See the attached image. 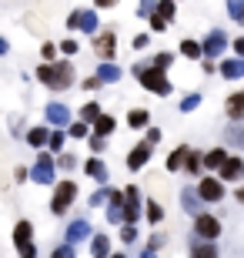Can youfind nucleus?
I'll return each mask as SVG.
<instances>
[{"mask_svg":"<svg viewBox=\"0 0 244 258\" xmlns=\"http://www.w3.org/2000/svg\"><path fill=\"white\" fill-rule=\"evenodd\" d=\"M40 54H44V60L50 64V60H54V54H57V47H54V44H44V47H40Z\"/></svg>","mask_w":244,"mask_h":258,"instance_id":"79ce46f5","label":"nucleus"},{"mask_svg":"<svg viewBox=\"0 0 244 258\" xmlns=\"http://www.w3.org/2000/svg\"><path fill=\"white\" fill-rule=\"evenodd\" d=\"M160 141V127H150L147 131V144H157Z\"/></svg>","mask_w":244,"mask_h":258,"instance_id":"49530a36","label":"nucleus"},{"mask_svg":"<svg viewBox=\"0 0 244 258\" xmlns=\"http://www.w3.org/2000/svg\"><path fill=\"white\" fill-rule=\"evenodd\" d=\"M171 60H174V54H168V50H164V54H157V57H154V67H157V71H168Z\"/></svg>","mask_w":244,"mask_h":258,"instance_id":"2f4dec72","label":"nucleus"},{"mask_svg":"<svg viewBox=\"0 0 244 258\" xmlns=\"http://www.w3.org/2000/svg\"><path fill=\"white\" fill-rule=\"evenodd\" d=\"M224 47H227V34H224L221 27H214V30L204 37V54H207V57H217Z\"/></svg>","mask_w":244,"mask_h":258,"instance_id":"423d86ee","label":"nucleus"},{"mask_svg":"<svg viewBox=\"0 0 244 258\" xmlns=\"http://www.w3.org/2000/svg\"><path fill=\"white\" fill-rule=\"evenodd\" d=\"M70 138H77V141L87 138V124H84V121H80V124H70Z\"/></svg>","mask_w":244,"mask_h":258,"instance_id":"58836bf2","label":"nucleus"},{"mask_svg":"<svg viewBox=\"0 0 244 258\" xmlns=\"http://www.w3.org/2000/svg\"><path fill=\"white\" fill-rule=\"evenodd\" d=\"M181 208L191 211V215L197 218V215H204V198H201L197 191H184V195H181Z\"/></svg>","mask_w":244,"mask_h":258,"instance_id":"9d476101","label":"nucleus"},{"mask_svg":"<svg viewBox=\"0 0 244 258\" xmlns=\"http://www.w3.org/2000/svg\"><path fill=\"white\" fill-rule=\"evenodd\" d=\"M47 121H54V127L70 124V107H64V104H47Z\"/></svg>","mask_w":244,"mask_h":258,"instance_id":"9b49d317","label":"nucleus"},{"mask_svg":"<svg viewBox=\"0 0 244 258\" xmlns=\"http://www.w3.org/2000/svg\"><path fill=\"white\" fill-rule=\"evenodd\" d=\"M147 121H150V114L144 111V107H137V111H131V114H127V124H131V127H144Z\"/></svg>","mask_w":244,"mask_h":258,"instance_id":"a878e982","label":"nucleus"},{"mask_svg":"<svg viewBox=\"0 0 244 258\" xmlns=\"http://www.w3.org/2000/svg\"><path fill=\"white\" fill-rule=\"evenodd\" d=\"M121 238L124 241H134V238H137V225H127V228L121 231Z\"/></svg>","mask_w":244,"mask_h":258,"instance_id":"a19ab883","label":"nucleus"},{"mask_svg":"<svg viewBox=\"0 0 244 258\" xmlns=\"http://www.w3.org/2000/svg\"><path fill=\"white\" fill-rule=\"evenodd\" d=\"M117 0H97V7H114Z\"/></svg>","mask_w":244,"mask_h":258,"instance_id":"3c124183","label":"nucleus"},{"mask_svg":"<svg viewBox=\"0 0 244 258\" xmlns=\"http://www.w3.org/2000/svg\"><path fill=\"white\" fill-rule=\"evenodd\" d=\"M91 255L94 258H111V238H107V235H94V241H91Z\"/></svg>","mask_w":244,"mask_h":258,"instance_id":"a211bd4d","label":"nucleus"},{"mask_svg":"<svg viewBox=\"0 0 244 258\" xmlns=\"http://www.w3.org/2000/svg\"><path fill=\"white\" fill-rule=\"evenodd\" d=\"M197 195H201L204 201H221L224 198V184L214 181V178H204V181L197 184Z\"/></svg>","mask_w":244,"mask_h":258,"instance_id":"0eeeda50","label":"nucleus"},{"mask_svg":"<svg viewBox=\"0 0 244 258\" xmlns=\"http://www.w3.org/2000/svg\"><path fill=\"white\" fill-rule=\"evenodd\" d=\"M194 231L201 235V238L214 241L217 235H221V221H217L214 215H207V211H204V215H197V218H194Z\"/></svg>","mask_w":244,"mask_h":258,"instance_id":"20e7f679","label":"nucleus"},{"mask_svg":"<svg viewBox=\"0 0 244 258\" xmlns=\"http://www.w3.org/2000/svg\"><path fill=\"white\" fill-rule=\"evenodd\" d=\"M224 164H227L224 148H214V151H207V154H204V168H211V171H221Z\"/></svg>","mask_w":244,"mask_h":258,"instance_id":"4468645a","label":"nucleus"},{"mask_svg":"<svg viewBox=\"0 0 244 258\" xmlns=\"http://www.w3.org/2000/svg\"><path fill=\"white\" fill-rule=\"evenodd\" d=\"M20 258H37V248H34V245H27V248H20Z\"/></svg>","mask_w":244,"mask_h":258,"instance_id":"09e8293b","label":"nucleus"},{"mask_svg":"<svg viewBox=\"0 0 244 258\" xmlns=\"http://www.w3.org/2000/svg\"><path fill=\"white\" fill-rule=\"evenodd\" d=\"M134 74H137V81H141L144 87H147L150 94H171L174 87H171V81L164 77V71H157V67H147V64H137L134 67Z\"/></svg>","mask_w":244,"mask_h":258,"instance_id":"f03ea898","label":"nucleus"},{"mask_svg":"<svg viewBox=\"0 0 244 258\" xmlns=\"http://www.w3.org/2000/svg\"><path fill=\"white\" fill-rule=\"evenodd\" d=\"M37 77H40V81H44L47 87H54V91H64V87L74 84V67L67 64V60L44 64V67H37Z\"/></svg>","mask_w":244,"mask_h":258,"instance_id":"f257e3e1","label":"nucleus"},{"mask_svg":"<svg viewBox=\"0 0 244 258\" xmlns=\"http://www.w3.org/2000/svg\"><path fill=\"white\" fill-rule=\"evenodd\" d=\"M197 104H201V94H191V97H184V101H181V111L188 114V111H194Z\"/></svg>","mask_w":244,"mask_h":258,"instance_id":"72a5a7b5","label":"nucleus"},{"mask_svg":"<svg viewBox=\"0 0 244 258\" xmlns=\"http://www.w3.org/2000/svg\"><path fill=\"white\" fill-rule=\"evenodd\" d=\"M27 141L34 148H44V144H50V131L47 127H34V131H27Z\"/></svg>","mask_w":244,"mask_h":258,"instance_id":"412c9836","label":"nucleus"},{"mask_svg":"<svg viewBox=\"0 0 244 258\" xmlns=\"http://www.w3.org/2000/svg\"><path fill=\"white\" fill-rule=\"evenodd\" d=\"M84 238H91V221H84V218L70 221V228H67V245H77V241H84Z\"/></svg>","mask_w":244,"mask_h":258,"instance_id":"6e6552de","label":"nucleus"},{"mask_svg":"<svg viewBox=\"0 0 244 258\" xmlns=\"http://www.w3.org/2000/svg\"><path fill=\"white\" fill-rule=\"evenodd\" d=\"M141 258H157V255H154V251H150V248H147V251H144V255H141Z\"/></svg>","mask_w":244,"mask_h":258,"instance_id":"864d4df0","label":"nucleus"},{"mask_svg":"<svg viewBox=\"0 0 244 258\" xmlns=\"http://www.w3.org/2000/svg\"><path fill=\"white\" fill-rule=\"evenodd\" d=\"M221 74H224L227 81H237V77H244V57L224 60V64H221Z\"/></svg>","mask_w":244,"mask_h":258,"instance_id":"dca6fc26","label":"nucleus"},{"mask_svg":"<svg viewBox=\"0 0 244 258\" xmlns=\"http://www.w3.org/2000/svg\"><path fill=\"white\" fill-rule=\"evenodd\" d=\"M60 50H64L67 57H70V54H77V40H60Z\"/></svg>","mask_w":244,"mask_h":258,"instance_id":"ea45409f","label":"nucleus"},{"mask_svg":"<svg viewBox=\"0 0 244 258\" xmlns=\"http://www.w3.org/2000/svg\"><path fill=\"white\" fill-rule=\"evenodd\" d=\"M84 171L91 174V178H94V181H107V174H111V171H107V164H104L101 158H91V161L84 164Z\"/></svg>","mask_w":244,"mask_h":258,"instance_id":"f3484780","label":"nucleus"},{"mask_svg":"<svg viewBox=\"0 0 244 258\" xmlns=\"http://www.w3.org/2000/svg\"><path fill=\"white\" fill-rule=\"evenodd\" d=\"M111 131H114V117H111V114H104L101 121H97V134H101V138H107Z\"/></svg>","mask_w":244,"mask_h":258,"instance_id":"c756f323","label":"nucleus"},{"mask_svg":"<svg viewBox=\"0 0 244 258\" xmlns=\"http://www.w3.org/2000/svg\"><path fill=\"white\" fill-rule=\"evenodd\" d=\"M224 111H227V117H231V121H244V91H241V94H231V97H227Z\"/></svg>","mask_w":244,"mask_h":258,"instance_id":"f8f14e48","label":"nucleus"},{"mask_svg":"<svg viewBox=\"0 0 244 258\" xmlns=\"http://www.w3.org/2000/svg\"><path fill=\"white\" fill-rule=\"evenodd\" d=\"M147 34H137V37H134V47H137V50H141V47H147Z\"/></svg>","mask_w":244,"mask_h":258,"instance_id":"de8ad7c7","label":"nucleus"},{"mask_svg":"<svg viewBox=\"0 0 244 258\" xmlns=\"http://www.w3.org/2000/svg\"><path fill=\"white\" fill-rule=\"evenodd\" d=\"M30 178H34L37 184H54V161H50V154H40V158H37Z\"/></svg>","mask_w":244,"mask_h":258,"instance_id":"39448f33","label":"nucleus"},{"mask_svg":"<svg viewBox=\"0 0 244 258\" xmlns=\"http://www.w3.org/2000/svg\"><path fill=\"white\" fill-rule=\"evenodd\" d=\"M201 164H204V158L191 151V154H188V171H191V174H197V168H201Z\"/></svg>","mask_w":244,"mask_h":258,"instance_id":"f704fd0d","label":"nucleus"},{"mask_svg":"<svg viewBox=\"0 0 244 258\" xmlns=\"http://www.w3.org/2000/svg\"><path fill=\"white\" fill-rule=\"evenodd\" d=\"M150 27H154V30H164V27H168V20L160 17V14H154V17H150Z\"/></svg>","mask_w":244,"mask_h":258,"instance_id":"c03bdc74","label":"nucleus"},{"mask_svg":"<svg viewBox=\"0 0 244 258\" xmlns=\"http://www.w3.org/2000/svg\"><path fill=\"white\" fill-rule=\"evenodd\" d=\"M97 54H101L104 60H111V57H114V37H111V34L97 40Z\"/></svg>","mask_w":244,"mask_h":258,"instance_id":"393cba45","label":"nucleus"},{"mask_svg":"<svg viewBox=\"0 0 244 258\" xmlns=\"http://www.w3.org/2000/svg\"><path fill=\"white\" fill-rule=\"evenodd\" d=\"M241 174H244V161L241 158H227V164L221 168V178L224 181H241Z\"/></svg>","mask_w":244,"mask_h":258,"instance_id":"ddd939ff","label":"nucleus"},{"mask_svg":"<svg viewBox=\"0 0 244 258\" xmlns=\"http://www.w3.org/2000/svg\"><path fill=\"white\" fill-rule=\"evenodd\" d=\"M80 30H84V34H94L97 30V14L94 10H80Z\"/></svg>","mask_w":244,"mask_h":258,"instance_id":"4be33fe9","label":"nucleus"},{"mask_svg":"<svg viewBox=\"0 0 244 258\" xmlns=\"http://www.w3.org/2000/svg\"><path fill=\"white\" fill-rule=\"evenodd\" d=\"M77 198V184L74 181H60L54 188V201H50V211L54 215H64L67 208H70V201Z\"/></svg>","mask_w":244,"mask_h":258,"instance_id":"7ed1b4c3","label":"nucleus"},{"mask_svg":"<svg viewBox=\"0 0 244 258\" xmlns=\"http://www.w3.org/2000/svg\"><path fill=\"white\" fill-rule=\"evenodd\" d=\"M101 104H94V101H91V104H84L80 107V121H101Z\"/></svg>","mask_w":244,"mask_h":258,"instance_id":"b1692460","label":"nucleus"},{"mask_svg":"<svg viewBox=\"0 0 244 258\" xmlns=\"http://www.w3.org/2000/svg\"><path fill=\"white\" fill-rule=\"evenodd\" d=\"M194 258H217L214 241H204V245H197V248H194Z\"/></svg>","mask_w":244,"mask_h":258,"instance_id":"cd10ccee","label":"nucleus"},{"mask_svg":"<svg viewBox=\"0 0 244 258\" xmlns=\"http://www.w3.org/2000/svg\"><path fill=\"white\" fill-rule=\"evenodd\" d=\"M147 161H150V144H147V141H144V144H137V148H134V151L127 154V168H131V171L144 168Z\"/></svg>","mask_w":244,"mask_h":258,"instance_id":"1a4fd4ad","label":"nucleus"},{"mask_svg":"<svg viewBox=\"0 0 244 258\" xmlns=\"http://www.w3.org/2000/svg\"><path fill=\"white\" fill-rule=\"evenodd\" d=\"M67 27H70V30H77V27H80V10H74V14L67 17Z\"/></svg>","mask_w":244,"mask_h":258,"instance_id":"37998d69","label":"nucleus"},{"mask_svg":"<svg viewBox=\"0 0 244 258\" xmlns=\"http://www.w3.org/2000/svg\"><path fill=\"white\" fill-rule=\"evenodd\" d=\"M227 17H234L244 24V0H227Z\"/></svg>","mask_w":244,"mask_h":258,"instance_id":"bb28decb","label":"nucleus"},{"mask_svg":"<svg viewBox=\"0 0 244 258\" xmlns=\"http://www.w3.org/2000/svg\"><path fill=\"white\" fill-rule=\"evenodd\" d=\"M157 14L171 24V17H174V0H160V4H157Z\"/></svg>","mask_w":244,"mask_h":258,"instance_id":"7c9ffc66","label":"nucleus"},{"mask_svg":"<svg viewBox=\"0 0 244 258\" xmlns=\"http://www.w3.org/2000/svg\"><path fill=\"white\" fill-rule=\"evenodd\" d=\"M47 148L60 151V148H64V131H50V144H47Z\"/></svg>","mask_w":244,"mask_h":258,"instance_id":"c9c22d12","label":"nucleus"},{"mask_svg":"<svg viewBox=\"0 0 244 258\" xmlns=\"http://www.w3.org/2000/svg\"><path fill=\"white\" fill-rule=\"evenodd\" d=\"M30 235H34V225H30V221H17V228H14V241H17V248H27Z\"/></svg>","mask_w":244,"mask_h":258,"instance_id":"2eb2a0df","label":"nucleus"},{"mask_svg":"<svg viewBox=\"0 0 244 258\" xmlns=\"http://www.w3.org/2000/svg\"><path fill=\"white\" fill-rule=\"evenodd\" d=\"M181 54H184V57H201V54H204V44H197V40H181Z\"/></svg>","mask_w":244,"mask_h":258,"instance_id":"5701e85b","label":"nucleus"},{"mask_svg":"<svg viewBox=\"0 0 244 258\" xmlns=\"http://www.w3.org/2000/svg\"><path fill=\"white\" fill-rule=\"evenodd\" d=\"M154 14H157V4L154 0H141V14L137 17H154Z\"/></svg>","mask_w":244,"mask_h":258,"instance_id":"473e14b6","label":"nucleus"},{"mask_svg":"<svg viewBox=\"0 0 244 258\" xmlns=\"http://www.w3.org/2000/svg\"><path fill=\"white\" fill-rule=\"evenodd\" d=\"M160 218H164V208H160L157 201H150L147 205V221L150 225H160Z\"/></svg>","mask_w":244,"mask_h":258,"instance_id":"c85d7f7f","label":"nucleus"},{"mask_svg":"<svg viewBox=\"0 0 244 258\" xmlns=\"http://www.w3.org/2000/svg\"><path fill=\"white\" fill-rule=\"evenodd\" d=\"M111 258H124V255H111Z\"/></svg>","mask_w":244,"mask_h":258,"instance_id":"5fc2aeb1","label":"nucleus"},{"mask_svg":"<svg viewBox=\"0 0 244 258\" xmlns=\"http://www.w3.org/2000/svg\"><path fill=\"white\" fill-rule=\"evenodd\" d=\"M188 154H191V148H178V151L168 158V171H178V168H184V164H188Z\"/></svg>","mask_w":244,"mask_h":258,"instance_id":"aec40b11","label":"nucleus"},{"mask_svg":"<svg viewBox=\"0 0 244 258\" xmlns=\"http://www.w3.org/2000/svg\"><path fill=\"white\" fill-rule=\"evenodd\" d=\"M91 148H94V151H97V154H101V151H104V138H101V134H94V138H91Z\"/></svg>","mask_w":244,"mask_h":258,"instance_id":"a18cd8bd","label":"nucleus"},{"mask_svg":"<svg viewBox=\"0 0 244 258\" xmlns=\"http://www.w3.org/2000/svg\"><path fill=\"white\" fill-rule=\"evenodd\" d=\"M227 141H234V144L244 148V131H241V127H227Z\"/></svg>","mask_w":244,"mask_h":258,"instance_id":"e433bc0d","label":"nucleus"},{"mask_svg":"<svg viewBox=\"0 0 244 258\" xmlns=\"http://www.w3.org/2000/svg\"><path fill=\"white\" fill-rule=\"evenodd\" d=\"M50 258H74V245H60V248H54Z\"/></svg>","mask_w":244,"mask_h":258,"instance_id":"4c0bfd02","label":"nucleus"},{"mask_svg":"<svg viewBox=\"0 0 244 258\" xmlns=\"http://www.w3.org/2000/svg\"><path fill=\"white\" fill-rule=\"evenodd\" d=\"M237 201H241V205H244V188H237Z\"/></svg>","mask_w":244,"mask_h":258,"instance_id":"603ef678","label":"nucleus"},{"mask_svg":"<svg viewBox=\"0 0 244 258\" xmlns=\"http://www.w3.org/2000/svg\"><path fill=\"white\" fill-rule=\"evenodd\" d=\"M234 50H237V57H244V37L234 40Z\"/></svg>","mask_w":244,"mask_h":258,"instance_id":"8fccbe9b","label":"nucleus"},{"mask_svg":"<svg viewBox=\"0 0 244 258\" xmlns=\"http://www.w3.org/2000/svg\"><path fill=\"white\" fill-rule=\"evenodd\" d=\"M97 77H101V81H107V84H114V81H121V67H114L111 60H104V64L97 67Z\"/></svg>","mask_w":244,"mask_h":258,"instance_id":"6ab92c4d","label":"nucleus"}]
</instances>
